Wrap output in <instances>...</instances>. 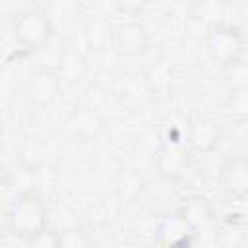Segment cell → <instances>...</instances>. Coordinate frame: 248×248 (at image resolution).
Returning <instances> with one entry per match:
<instances>
[{
	"mask_svg": "<svg viewBox=\"0 0 248 248\" xmlns=\"http://www.w3.org/2000/svg\"><path fill=\"white\" fill-rule=\"evenodd\" d=\"M190 145L186 141V126L169 122L161 132V147L155 159L159 172L169 180H180L190 169Z\"/></svg>",
	"mask_w": 248,
	"mask_h": 248,
	"instance_id": "6da1fadb",
	"label": "cell"
},
{
	"mask_svg": "<svg viewBox=\"0 0 248 248\" xmlns=\"http://www.w3.org/2000/svg\"><path fill=\"white\" fill-rule=\"evenodd\" d=\"M6 221L14 234L29 240L46 229V207L39 196L25 192L10 205Z\"/></svg>",
	"mask_w": 248,
	"mask_h": 248,
	"instance_id": "7a4b0ae2",
	"label": "cell"
},
{
	"mask_svg": "<svg viewBox=\"0 0 248 248\" xmlns=\"http://www.w3.org/2000/svg\"><path fill=\"white\" fill-rule=\"evenodd\" d=\"M12 35L19 48L31 52V50L43 48L54 35V29L46 14L43 12V8H33L17 14L12 25Z\"/></svg>",
	"mask_w": 248,
	"mask_h": 248,
	"instance_id": "3957f363",
	"label": "cell"
},
{
	"mask_svg": "<svg viewBox=\"0 0 248 248\" xmlns=\"http://www.w3.org/2000/svg\"><path fill=\"white\" fill-rule=\"evenodd\" d=\"M244 45L246 43L242 31L229 23H217L205 35V50L209 58L221 64L223 68L242 58Z\"/></svg>",
	"mask_w": 248,
	"mask_h": 248,
	"instance_id": "277c9868",
	"label": "cell"
},
{
	"mask_svg": "<svg viewBox=\"0 0 248 248\" xmlns=\"http://www.w3.org/2000/svg\"><path fill=\"white\" fill-rule=\"evenodd\" d=\"M62 79L52 70H35L23 81V97L29 105L37 108L50 107L62 89Z\"/></svg>",
	"mask_w": 248,
	"mask_h": 248,
	"instance_id": "5b68a950",
	"label": "cell"
},
{
	"mask_svg": "<svg viewBox=\"0 0 248 248\" xmlns=\"http://www.w3.org/2000/svg\"><path fill=\"white\" fill-rule=\"evenodd\" d=\"M157 244L163 248H188L196 242V231L192 225L182 217V213L176 209L172 213H167L155 231Z\"/></svg>",
	"mask_w": 248,
	"mask_h": 248,
	"instance_id": "8992f818",
	"label": "cell"
},
{
	"mask_svg": "<svg viewBox=\"0 0 248 248\" xmlns=\"http://www.w3.org/2000/svg\"><path fill=\"white\" fill-rule=\"evenodd\" d=\"M41 8L48 17L54 35L70 37L78 31L81 0H43Z\"/></svg>",
	"mask_w": 248,
	"mask_h": 248,
	"instance_id": "52a82bcc",
	"label": "cell"
},
{
	"mask_svg": "<svg viewBox=\"0 0 248 248\" xmlns=\"http://www.w3.org/2000/svg\"><path fill=\"white\" fill-rule=\"evenodd\" d=\"M110 43L120 56L136 58L147 50L149 35L138 21H124L110 33Z\"/></svg>",
	"mask_w": 248,
	"mask_h": 248,
	"instance_id": "ba28073f",
	"label": "cell"
},
{
	"mask_svg": "<svg viewBox=\"0 0 248 248\" xmlns=\"http://www.w3.org/2000/svg\"><path fill=\"white\" fill-rule=\"evenodd\" d=\"M66 134L76 141H91L103 130V118L91 107L74 108L64 120Z\"/></svg>",
	"mask_w": 248,
	"mask_h": 248,
	"instance_id": "9c48e42d",
	"label": "cell"
},
{
	"mask_svg": "<svg viewBox=\"0 0 248 248\" xmlns=\"http://www.w3.org/2000/svg\"><path fill=\"white\" fill-rule=\"evenodd\" d=\"M155 85L145 72H126L120 78V99L130 107H143L155 97Z\"/></svg>",
	"mask_w": 248,
	"mask_h": 248,
	"instance_id": "30bf717a",
	"label": "cell"
},
{
	"mask_svg": "<svg viewBox=\"0 0 248 248\" xmlns=\"http://www.w3.org/2000/svg\"><path fill=\"white\" fill-rule=\"evenodd\" d=\"M221 140V128L215 120L196 116L186 124V141L192 151H211Z\"/></svg>",
	"mask_w": 248,
	"mask_h": 248,
	"instance_id": "8fae6325",
	"label": "cell"
},
{
	"mask_svg": "<svg viewBox=\"0 0 248 248\" xmlns=\"http://www.w3.org/2000/svg\"><path fill=\"white\" fill-rule=\"evenodd\" d=\"M219 180L234 198H248V157H234L221 167Z\"/></svg>",
	"mask_w": 248,
	"mask_h": 248,
	"instance_id": "7c38bea8",
	"label": "cell"
},
{
	"mask_svg": "<svg viewBox=\"0 0 248 248\" xmlns=\"http://www.w3.org/2000/svg\"><path fill=\"white\" fill-rule=\"evenodd\" d=\"M178 211L192 225V229L196 231V234L209 232L213 229L215 215H213V209H211L209 202L203 196H190V198H186L180 203Z\"/></svg>",
	"mask_w": 248,
	"mask_h": 248,
	"instance_id": "4fadbf2b",
	"label": "cell"
},
{
	"mask_svg": "<svg viewBox=\"0 0 248 248\" xmlns=\"http://www.w3.org/2000/svg\"><path fill=\"white\" fill-rule=\"evenodd\" d=\"M87 58L83 52H79L78 48H64L58 54V64H56V74L60 76L64 85H78L85 79L87 76Z\"/></svg>",
	"mask_w": 248,
	"mask_h": 248,
	"instance_id": "5bb4252c",
	"label": "cell"
},
{
	"mask_svg": "<svg viewBox=\"0 0 248 248\" xmlns=\"http://www.w3.org/2000/svg\"><path fill=\"white\" fill-rule=\"evenodd\" d=\"M225 83L229 91L248 85V62L244 58H238L236 62L225 66Z\"/></svg>",
	"mask_w": 248,
	"mask_h": 248,
	"instance_id": "9a60e30c",
	"label": "cell"
},
{
	"mask_svg": "<svg viewBox=\"0 0 248 248\" xmlns=\"http://www.w3.org/2000/svg\"><path fill=\"white\" fill-rule=\"evenodd\" d=\"M227 108L232 116H236L240 120H248V85L229 91Z\"/></svg>",
	"mask_w": 248,
	"mask_h": 248,
	"instance_id": "2e32d148",
	"label": "cell"
},
{
	"mask_svg": "<svg viewBox=\"0 0 248 248\" xmlns=\"http://www.w3.org/2000/svg\"><path fill=\"white\" fill-rule=\"evenodd\" d=\"M29 248H62V234L52 231H41L33 238L27 240Z\"/></svg>",
	"mask_w": 248,
	"mask_h": 248,
	"instance_id": "e0dca14e",
	"label": "cell"
},
{
	"mask_svg": "<svg viewBox=\"0 0 248 248\" xmlns=\"http://www.w3.org/2000/svg\"><path fill=\"white\" fill-rule=\"evenodd\" d=\"M151 0H112L114 8L124 16H140Z\"/></svg>",
	"mask_w": 248,
	"mask_h": 248,
	"instance_id": "ac0fdd59",
	"label": "cell"
},
{
	"mask_svg": "<svg viewBox=\"0 0 248 248\" xmlns=\"http://www.w3.org/2000/svg\"><path fill=\"white\" fill-rule=\"evenodd\" d=\"M62 246H66V248H83V246H89V238L81 231L62 232Z\"/></svg>",
	"mask_w": 248,
	"mask_h": 248,
	"instance_id": "d6986e66",
	"label": "cell"
},
{
	"mask_svg": "<svg viewBox=\"0 0 248 248\" xmlns=\"http://www.w3.org/2000/svg\"><path fill=\"white\" fill-rule=\"evenodd\" d=\"M35 2H39V4H41V2H43V0H35Z\"/></svg>",
	"mask_w": 248,
	"mask_h": 248,
	"instance_id": "ffe728a7",
	"label": "cell"
}]
</instances>
